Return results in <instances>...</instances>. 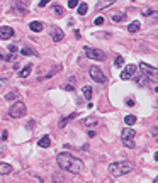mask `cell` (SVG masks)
I'll return each mask as SVG.
<instances>
[{
    "mask_svg": "<svg viewBox=\"0 0 158 183\" xmlns=\"http://www.w3.org/2000/svg\"><path fill=\"white\" fill-rule=\"evenodd\" d=\"M56 161H58V166H60L63 171H68V173H82L85 165L82 159L72 156L70 153H60L56 156Z\"/></svg>",
    "mask_w": 158,
    "mask_h": 183,
    "instance_id": "1",
    "label": "cell"
},
{
    "mask_svg": "<svg viewBox=\"0 0 158 183\" xmlns=\"http://www.w3.org/2000/svg\"><path fill=\"white\" fill-rule=\"evenodd\" d=\"M133 170H134V166L129 161H119V163H111V165H109V173H111L112 176H116V178L131 173Z\"/></svg>",
    "mask_w": 158,
    "mask_h": 183,
    "instance_id": "2",
    "label": "cell"
},
{
    "mask_svg": "<svg viewBox=\"0 0 158 183\" xmlns=\"http://www.w3.org/2000/svg\"><path fill=\"white\" fill-rule=\"evenodd\" d=\"M140 70H141V75L148 81L158 83V68H153V66H150L146 63H140Z\"/></svg>",
    "mask_w": 158,
    "mask_h": 183,
    "instance_id": "3",
    "label": "cell"
},
{
    "mask_svg": "<svg viewBox=\"0 0 158 183\" xmlns=\"http://www.w3.org/2000/svg\"><path fill=\"white\" fill-rule=\"evenodd\" d=\"M134 137H136V131H134V129H131V127L123 129L121 139H123V144L126 146L128 149H133L134 146H136V142H134Z\"/></svg>",
    "mask_w": 158,
    "mask_h": 183,
    "instance_id": "4",
    "label": "cell"
},
{
    "mask_svg": "<svg viewBox=\"0 0 158 183\" xmlns=\"http://www.w3.org/2000/svg\"><path fill=\"white\" fill-rule=\"evenodd\" d=\"M9 115L12 119H21L22 115H26V103L17 100V102H14L12 107L9 109Z\"/></svg>",
    "mask_w": 158,
    "mask_h": 183,
    "instance_id": "5",
    "label": "cell"
},
{
    "mask_svg": "<svg viewBox=\"0 0 158 183\" xmlns=\"http://www.w3.org/2000/svg\"><path fill=\"white\" fill-rule=\"evenodd\" d=\"M83 49H85L87 58H90V60H94V61H106V53L100 51V49H94V47H89V46H85Z\"/></svg>",
    "mask_w": 158,
    "mask_h": 183,
    "instance_id": "6",
    "label": "cell"
},
{
    "mask_svg": "<svg viewBox=\"0 0 158 183\" xmlns=\"http://www.w3.org/2000/svg\"><path fill=\"white\" fill-rule=\"evenodd\" d=\"M89 73H90V78H92L95 83H106L107 81V77L102 73V70L97 68V66H92V68L89 70Z\"/></svg>",
    "mask_w": 158,
    "mask_h": 183,
    "instance_id": "7",
    "label": "cell"
},
{
    "mask_svg": "<svg viewBox=\"0 0 158 183\" xmlns=\"http://www.w3.org/2000/svg\"><path fill=\"white\" fill-rule=\"evenodd\" d=\"M136 75V64H128L121 73V80H131Z\"/></svg>",
    "mask_w": 158,
    "mask_h": 183,
    "instance_id": "8",
    "label": "cell"
},
{
    "mask_svg": "<svg viewBox=\"0 0 158 183\" xmlns=\"http://www.w3.org/2000/svg\"><path fill=\"white\" fill-rule=\"evenodd\" d=\"M49 34H51V38L55 39L56 43H58V41H61V39L65 38L63 31H61L60 27H56V26H51V27H49Z\"/></svg>",
    "mask_w": 158,
    "mask_h": 183,
    "instance_id": "9",
    "label": "cell"
},
{
    "mask_svg": "<svg viewBox=\"0 0 158 183\" xmlns=\"http://www.w3.org/2000/svg\"><path fill=\"white\" fill-rule=\"evenodd\" d=\"M14 36V29L9 26H2L0 27V39H4V41H7V39H10Z\"/></svg>",
    "mask_w": 158,
    "mask_h": 183,
    "instance_id": "10",
    "label": "cell"
},
{
    "mask_svg": "<svg viewBox=\"0 0 158 183\" xmlns=\"http://www.w3.org/2000/svg\"><path fill=\"white\" fill-rule=\"evenodd\" d=\"M82 124H83L85 127H95V126L99 124V120L95 119V117H87V119L82 120Z\"/></svg>",
    "mask_w": 158,
    "mask_h": 183,
    "instance_id": "11",
    "label": "cell"
},
{
    "mask_svg": "<svg viewBox=\"0 0 158 183\" xmlns=\"http://www.w3.org/2000/svg\"><path fill=\"white\" fill-rule=\"evenodd\" d=\"M29 29H31V31H34V32H41V31H43V22L32 21V22L29 24Z\"/></svg>",
    "mask_w": 158,
    "mask_h": 183,
    "instance_id": "12",
    "label": "cell"
},
{
    "mask_svg": "<svg viewBox=\"0 0 158 183\" xmlns=\"http://www.w3.org/2000/svg\"><path fill=\"white\" fill-rule=\"evenodd\" d=\"M38 144L41 146V148H49V146H51V137H49V136H43L41 139L38 141Z\"/></svg>",
    "mask_w": 158,
    "mask_h": 183,
    "instance_id": "13",
    "label": "cell"
},
{
    "mask_svg": "<svg viewBox=\"0 0 158 183\" xmlns=\"http://www.w3.org/2000/svg\"><path fill=\"white\" fill-rule=\"evenodd\" d=\"M12 171V166L9 163H0V175H9Z\"/></svg>",
    "mask_w": 158,
    "mask_h": 183,
    "instance_id": "14",
    "label": "cell"
},
{
    "mask_svg": "<svg viewBox=\"0 0 158 183\" xmlns=\"http://www.w3.org/2000/svg\"><path fill=\"white\" fill-rule=\"evenodd\" d=\"M31 70H32V64H27V66H26V68H22L21 70V73H19V77H21V78H27V77H29V75H31Z\"/></svg>",
    "mask_w": 158,
    "mask_h": 183,
    "instance_id": "15",
    "label": "cell"
},
{
    "mask_svg": "<svg viewBox=\"0 0 158 183\" xmlns=\"http://www.w3.org/2000/svg\"><path fill=\"white\" fill-rule=\"evenodd\" d=\"M77 112H73V114H70L68 115V117H65V119L63 120H61V122H60V127H65V126H66V122H70V120H73V119H75V117H77Z\"/></svg>",
    "mask_w": 158,
    "mask_h": 183,
    "instance_id": "16",
    "label": "cell"
},
{
    "mask_svg": "<svg viewBox=\"0 0 158 183\" xmlns=\"http://www.w3.org/2000/svg\"><path fill=\"white\" fill-rule=\"evenodd\" d=\"M140 29H141V24H140V22H131V24L128 26V31H129V32H138Z\"/></svg>",
    "mask_w": 158,
    "mask_h": 183,
    "instance_id": "17",
    "label": "cell"
},
{
    "mask_svg": "<svg viewBox=\"0 0 158 183\" xmlns=\"http://www.w3.org/2000/svg\"><path fill=\"white\" fill-rule=\"evenodd\" d=\"M124 124H126V126L136 124V115H126V117H124Z\"/></svg>",
    "mask_w": 158,
    "mask_h": 183,
    "instance_id": "18",
    "label": "cell"
},
{
    "mask_svg": "<svg viewBox=\"0 0 158 183\" xmlns=\"http://www.w3.org/2000/svg\"><path fill=\"white\" fill-rule=\"evenodd\" d=\"M21 54H22V56H36L38 53L32 51L31 47H22V49H21Z\"/></svg>",
    "mask_w": 158,
    "mask_h": 183,
    "instance_id": "19",
    "label": "cell"
},
{
    "mask_svg": "<svg viewBox=\"0 0 158 183\" xmlns=\"http://www.w3.org/2000/svg\"><path fill=\"white\" fill-rule=\"evenodd\" d=\"M82 90H83V95H85V98H87V100H90V98H92V87L85 85Z\"/></svg>",
    "mask_w": 158,
    "mask_h": 183,
    "instance_id": "20",
    "label": "cell"
},
{
    "mask_svg": "<svg viewBox=\"0 0 158 183\" xmlns=\"http://www.w3.org/2000/svg\"><path fill=\"white\" fill-rule=\"evenodd\" d=\"M87 7H89V5L85 4V2H82V4H78V14H80V15H85L87 14Z\"/></svg>",
    "mask_w": 158,
    "mask_h": 183,
    "instance_id": "21",
    "label": "cell"
},
{
    "mask_svg": "<svg viewBox=\"0 0 158 183\" xmlns=\"http://www.w3.org/2000/svg\"><path fill=\"white\" fill-rule=\"evenodd\" d=\"M53 9H55V14H56V15H58V17H61V15H63V14H65L63 7H61L60 4H55V5H53Z\"/></svg>",
    "mask_w": 158,
    "mask_h": 183,
    "instance_id": "22",
    "label": "cell"
},
{
    "mask_svg": "<svg viewBox=\"0 0 158 183\" xmlns=\"http://www.w3.org/2000/svg\"><path fill=\"white\" fill-rule=\"evenodd\" d=\"M112 21L114 22H123V21H126V15H119V14H116V15H112Z\"/></svg>",
    "mask_w": 158,
    "mask_h": 183,
    "instance_id": "23",
    "label": "cell"
},
{
    "mask_svg": "<svg viewBox=\"0 0 158 183\" xmlns=\"http://www.w3.org/2000/svg\"><path fill=\"white\" fill-rule=\"evenodd\" d=\"M7 49H9V53H10V54H15V53L19 51V47H17V46H14V44H10V46H7Z\"/></svg>",
    "mask_w": 158,
    "mask_h": 183,
    "instance_id": "24",
    "label": "cell"
},
{
    "mask_svg": "<svg viewBox=\"0 0 158 183\" xmlns=\"http://www.w3.org/2000/svg\"><path fill=\"white\" fill-rule=\"evenodd\" d=\"M136 81H138V83H140L141 87H145L146 83H148V81H146V78L143 77V75H140V77H138V80H136Z\"/></svg>",
    "mask_w": 158,
    "mask_h": 183,
    "instance_id": "25",
    "label": "cell"
},
{
    "mask_svg": "<svg viewBox=\"0 0 158 183\" xmlns=\"http://www.w3.org/2000/svg\"><path fill=\"white\" fill-rule=\"evenodd\" d=\"M112 4H114V0H109V2H100V4H99V7H97V9H104L106 5H112Z\"/></svg>",
    "mask_w": 158,
    "mask_h": 183,
    "instance_id": "26",
    "label": "cell"
},
{
    "mask_svg": "<svg viewBox=\"0 0 158 183\" xmlns=\"http://www.w3.org/2000/svg\"><path fill=\"white\" fill-rule=\"evenodd\" d=\"M123 63H124V58L123 56H117V58H116V66H123Z\"/></svg>",
    "mask_w": 158,
    "mask_h": 183,
    "instance_id": "27",
    "label": "cell"
},
{
    "mask_svg": "<svg viewBox=\"0 0 158 183\" xmlns=\"http://www.w3.org/2000/svg\"><path fill=\"white\" fill-rule=\"evenodd\" d=\"M104 21H106L104 17H95L94 19V24H95V26H100V24H104Z\"/></svg>",
    "mask_w": 158,
    "mask_h": 183,
    "instance_id": "28",
    "label": "cell"
},
{
    "mask_svg": "<svg viewBox=\"0 0 158 183\" xmlns=\"http://www.w3.org/2000/svg\"><path fill=\"white\" fill-rule=\"evenodd\" d=\"M5 98H7V100H15V98H17V92H12V93H9Z\"/></svg>",
    "mask_w": 158,
    "mask_h": 183,
    "instance_id": "29",
    "label": "cell"
},
{
    "mask_svg": "<svg viewBox=\"0 0 158 183\" xmlns=\"http://www.w3.org/2000/svg\"><path fill=\"white\" fill-rule=\"evenodd\" d=\"M73 7H78L77 0H70V2H68V9H73Z\"/></svg>",
    "mask_w": 158,
    "mask_h": 183,
    "instance_id": "30",
    "label": "cell"
},
{
    "mask_svg": "<svg viewBox=\"0 0 158 183\" xmlns=\"http://www.w3.org/2000/svg\"><path fill=\"white\" fill-rule=\"evenodd\" d=\"M63 88H65V90H68V92H73V90H75V88H73L72 85H65Z\"/></svg>",
    "mask_w": 158,
    "mask_h": 183,
    "instance_id": "31",
    "label": "cell"
},
{
    "mask_svg": "<svg viewBox=\"0 0 158 183\" xmlns=\"http://www.w3.org/2000/svg\"><path fill=\"white\" fill-rule=\"evenodd\" d=\"M126 103H128L129 107H133V105H134V100H133V98H128V102H126Z\"/></svg>",
    "mask_w": 158,
    "mask_h": 183,
    "instance_id": "32",
    "label": "cell"
},
{
    "mask_svg": "<svg viewBox=\"0 0 158 183\" xmlns=\"http://www.w3.org/2000/svg\"><path fill=\"white\" fill-rule=\"evenodd\" d=\"M151 134H153V136H158V127H153V129H151Z\"/></svg>",
    "mask_w": 158,
    "mask_h": 183,
    "instance_id": "33",
    "label": "cell"
},
{
    "mask_svg": "<svg viewBox=\"0 0 158 183\" xmlns=\"http://www.w3.org/2000/svg\"><path fill=\"white\" fill-rule=\"evenodd\" d=\"M5 139H7V132L4 131V132H2V141H5Z\"/></svg>",
    "mask_w": 158,
    "mask_h": 183,
    "instance_id": "34",
    "label": "cell"
},
{
    "mask_svg": "<svg viewBox=\"0 0 158 183\" xmlns=\"http://www.w3.org/2000/svg\"><path fill=\"white\" fill-rule=\"evenodd\" d=\"M155 161L158 163V153H155Z\"/></svg>",
    "mask_w": 158,
    "mask_h": 183,
    "instance_id": "35",
    "label": "cell"
},
{
    "mask_svg": "<svg viewBox=\"0 0 158 183\" xmlns=\"http://www.w3.org/2000/svg\"><path fill=\"white\" fill-rule=\"evenodd\" d=\"M153 183H158V176H156V178H155V180H153Z\"/></svg>",
    "mask_w": 158,
    "mask_h": 183,
    "instance_id": "36",
    "label": "cell"
},
{
    "mask_svg": "<svg viewBox=\"0 0 158 183\" xmlns=\"http://www.w3.org/2000/svg\"><path fill=\"white\" fill-rule=\"evenodd\" d=\"M2 83H4V81H0V87H2Z\"/></svg>",
    "mask_w": 158,
    "mask_h": 183,
    "instance_id": "37",
    "label": "cell"
},
{
    "mask_svg": "<svg viewBox=\"0 0 158 183\" xmlns=\"http://www.w3.org/2000/svg\"><path fill=\"white\" fill-rule=\"evenodd\" d=\"M156 144H158V139H156Z\"/></svg>",
    "mask_w": 158,
    "mask_h": 183,
    "instance_id": "38",
    "label": "cell"
}]
</instances>
